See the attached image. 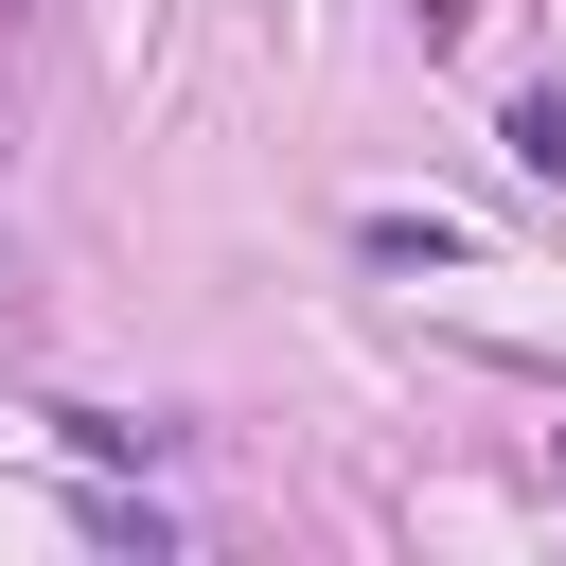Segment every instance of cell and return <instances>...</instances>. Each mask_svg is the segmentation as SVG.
<instances>
[{
    "instance_id": "obj_1",
    "label": "cell",
    "mask_w": 566,
    "mask_h": 566,
    "mask_svg": "<svg viewBox=\"0 0 566 566\" xmlns=\"http://www.w3.org/2000/svg\"><path fill=\"white\" fill-rule=\"evenodd\" d=\"M354 248H371V265H460V230H442V212H371Z\"/></svg>"
},
{
    "instance_id": "obj_2",
    "label": "cell",
    "mask_w": 566,
    "mask_h": 566,
    "mask_svg": "<svg viewBox=\"0 0 566 566\" xmlns=\"http://www.w3.org/2000/svg\"><path fill=\"white\" fill-rule=\"evenodd\" d=\"M513 159H531V177H566V88H531V106H513Z\"/></svg>"
}]
</instances>
